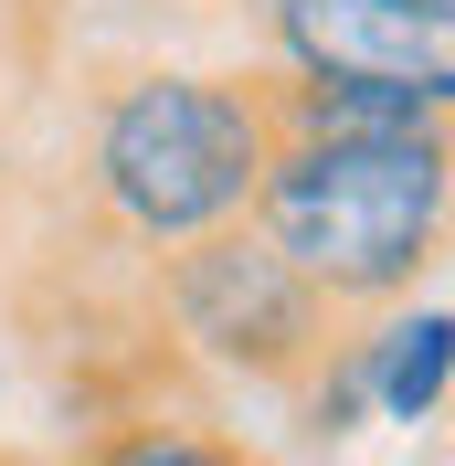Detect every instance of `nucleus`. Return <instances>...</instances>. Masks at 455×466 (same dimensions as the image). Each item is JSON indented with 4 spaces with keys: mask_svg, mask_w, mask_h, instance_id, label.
<instances>
[{
    "mask_svg": "<svg viewBox=\"0 0 455 466\" xmlns=\"http://www.w3.org/2000/svg\"><path fill=\"white\" fill-rule=\"evenodd\" d=\"M276 138H434L445 106L402 86H265Z\"/></svg>",
    "mask_w": 455,
    "mask_h": 466,
    "instance_id": "423d86ee",
    "label": "nucleus"
},
{
    "mask_svg": "<svg viewBox=\"0 0 455 466\" xmlns=\"http://www.w3.org/2000/svg\"><path fill=\"white\" fill-rule=\"evenodd\" d=\"M286 86H402L455 106V11L445 0H265Z\"/></svg>",
    "mask_w": 455,
    "mask_h": 466,
    "instance_id": "20e7f679",
    "label": "nucleus"
},
{
    "mask_svg": "<svg viewBox=\"0 0 455 466\" xmlns=\"http://www.w3.org/2000/svg\"><path fill=\"white\" fill-rule=\"evenodd\" d=\"M75 466H244V456L212 445V435H191V424H138V435L96 445V456H75Z\"/></svg>",
    "mask_w": 455,
    "mask_h": 466,
    "instance_id": "0eeeda50",
    "label": "nucleus"
},
{
    "mask_svg": "<svg viewBox=\"0 0 455 466\" xmlns=\"http://www.w3.org/2000/svg\"><path fill=\"white\" fill-rule=\"evenodd\" d=\"M265 159H276V106L233 75H138L96 127V191L159 255L233 233L265 191Z\"/></svg>",
    "mask_w": 455,
    "mask_h": 466,
    "instance_id": "f03ea898",
    "label": "nucleus"
},
{
    "mask_svg": "<svg viewBox=\"0 0 455 466\" xmlns=\"http://www.w3.org/2000/svg\"><path fill=\"white\" fill-rule=\"evenodd\" d=\"M159 308H170V329L201 360H223V371H244V381H286V371H308L318 350H329V308L265 255L255 223L180 244V255L159 265Z\"/></svg>",
    "mask_w": 455,
    "mask_h": 466,
    "instance_id": "7ed1b4c3",
    "label": "nucleus"
},
{
    "mask_svg": "<svg viewBox=\"0 0 455 466\" xmlns=\"http://www.w3.org/2000/svg\"><path fill=\"white\" fill-rule=\"evenodd\" d=\"M349 371H360V403L381 413V424H434V413H445V381H455V319H445V297L392 308L370 339H349Z\"/></svg>",
    "mask_w": 455,
    "mask_h": 466,
    "instance_id": "39448f33",
    "label": "nucleus"
},
{
    "mask_svg": "<svg viewBox=\"0 0 455 466\" xmlns=\"http://www.w3.org/2000/svg\"><path fill=\"white\" fill-rule=\"evenodd\" d=\"M445 127L434 138H276L265 191L244 223L265 255L339 319V308H402L445 244Z\"/></svg>",
    "mask_w": 455,
    "mask_h": 466,
    "instance_id": "f257e3e1",
    "label": "nucleus"
}]
</instances>
